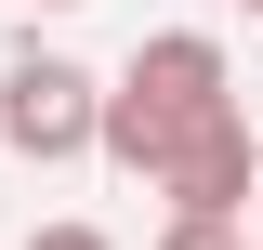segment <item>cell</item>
I'll use <instances>...</instances> for the list:
<instances>
[{"label":"cell","instance_id":"obj_1","mask_svg":"<svg viewBox=\"0 0 263 250\" xmlns=\"http://www.w3.org/2000/svg\"><path fill=\"white\" fill-rule=\"evenodd\" d=\"M224 93H237V66H224V40H211V27H158V40H132L119 79L92 93V158H119L132 185H158V158L184 145Z\"/></svg>","mask_w":263,"mask_h":250},{"label":"cell","instance_id":"obj_2","mask_svg":"<svg viewBox=\"0 0 263 250\" xmlns=\"http://www.w3.org/2000/svg\"><path fill=\"white\" fill-rule=\"evenodd\" d=\"M92 66L53 53V40H13L0 53V145L27 158V171H66V158H92Z\"/></svg>","mask_w":263,"mask_h":250},{"label":"cell","instance_id":"obj_3","mask_svg":"<svg viewBox=\"0 0 263 250\" xmlns=\"http://www.w3.org/2000/svg\"><path fill=\"white\" fill-rule=\"evenodd\" d=\"M250 171H263V145H250V119H237V93H224L184 145L158 158V198L171 211H250Z\"/></svg>","mask_w":263,"mask_h":250},{"label":"cell","instance_id":"obj_4","mask_svg":"<svg viewBox=\"0 0 263 250\" xmlns=\"http://www.w3.org/2000/svg\"><path fill=\"white\" fill-rule=\"evenodd\" d=\"M158 250H250L237 211H158Z\"/></svg>","mask_w":263,"mask_h":250},{"label":"cell","instance_id":"obj_5","mask_svg":"<svg viewBox=\"0 0 263 250\" xmlns=\"http://www.w3.org/2000/svg\"><path fill=\"white\" fill-rule=\"evenodd\" d=\"M27 250H119L105 224H27Z\"/></svg>","mask_w":263,"mask_h":250},{"label":"cell","instance_id":"obj_6","mask_svg":"<svg viewBox=\"0 0 263 250\" xmlns=\"http://www.w3.org/2000/svg\"><path fill=\"white\" fill-rule=\"evenodd\" d=\"M237 224H250V237H263V171H250V211H237Z\"/></svg>","mask_w":263,"mask_h":250},{"label":"cell","instance_id":"obj_7","mask_svg":"<svg viewBox=\"0 0 263 250\" xmlns=\"http://www.w3.org/2000/svg\"><path fill=\"white\" fill-rule=\"evenodd\" d=\"M13 13H79V0H13Z\"/></svg>","mask_w":263,"mask_h":250},{"label":"cell","instance_id":"obj_8","mask_svg":"<svg viewBox=\"0 0 263 250\" xmlns=\"http://www.w3.org/2000/svg\"><path fill=\"white\" fill-rule=\"evenodd\" d=\"M250 27H263V0H250Z\"/></svg>","mask_w":263,"mask_h":250}]
</instances>
